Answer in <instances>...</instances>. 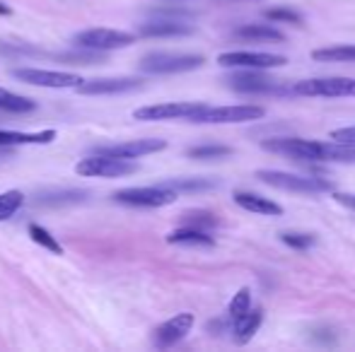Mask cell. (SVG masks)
I'll list each match as a JSON object with an SVG mask.
<instances>
[{
  "label": "cell",
  "instance_id": "3",
  "mask_svg": "<svg viewBox=\"0 0 355 352\" xmlns=\"http://www.w3.org/2000/svg\"><path fill=\"white\" fill-rule=\"evenodd\" d=\"M263 183L281 191H293V193H324L331 191V181L327 178H314V176H300V174H285V172L276 169H261L257 174Z\"/></svg>",
  "mask_w": 355,
  "mask_h": 352
},
{
  "label": "cell",
  "instance_id": "18",
  "mask_svg": "<svg viewBox=\"0 0 355 352\" xmlns=\"http://www.w3.org/2000/svg\"><path fill=\"white\" fill-rule=\"evenodd\" d=\"M261 321H263V311L261 309H249L242 319H237L232 324V335L239 345L249 343L254 338L259 328H261Z\"/></svg>",
  "mask_w": 355,
  "mask_h": 352
},
{
  "label": "cell",
  "instance_id": "31",
  "mask_svg": "<svg viewBox=\"0 0 355 352\" xmlns=\"http://www.w3.org/2000/svg\"><path fill=\"white\" fill-rule=\"evenodd\" d=\"M281 239L295 251H307L309 246H314V237L312 234H300V232H285V234H281Z\"/></svg>",
  "mask_w": 355,
  "mask_h": 352
},
{
  "label": "cell",
  "instance_id": "5",
  "mask_svg": "<svg viewBox=\"0 0 355 352\" xmlns=\"http://www.w3.org/2000/svg\"><path fill=\"white\" fill-rule=\"evenodd\" d=\"M75 172L80 176H99V178H114L126 176L138 172V165L133 160H121V157H107V155H92L87 160H80L75 165Z\"/></svg>",
  "mask_w": 355,
  "mask_h": 352
},
{
  "label": "cell",
  "instance_id": "12",
  "mask_svg": "<svg viewBox=\"0 0 355 352\" xmlns=\"http://www.w3.org/2000/svg\"><path fill=\"white\" fill-rule=\"evenodd\" d=\"M167 147V140L159 138H143V140H128L116 142V145H102L94 147V155H107V157H121V160H138L143 155H153Z\"/></svg>",
  "mask_w": 355,
  "mask_h": 352
},
{
  "label": "cell",
  "instance_id": "22",
  "mask_svg": "<svg viewBox=\"0 0 355 352\" xmlns=\"http://www.w3.org/2000/svg\"><path fill=\"white\" fill-rule=\"evenodd\" d=\"M314 61L324 63H353L355 61V44H346V46H331V48H317L312 51Z\"/></svg>",
  "mask_w": 355,
  "mask_h": 352
},
{
  "label": "cell",
  "instance_id": "10",
  "mask_svg": "<svg viewBox=\"0 0 355 352\" xmlns=\"http://www.w3.org/2000/svg\"><path fill=\"white\" fill-rule=\"evenodd\" d=\"M12 77L19 82H27V85L49 87V89H68V87H78L83 82V77L73 75V73L42 71V68H15Z\"/></svg>",
  "mask_w": 355,
  "mask_h": 352
},
{
  "label": "cell",
  "instance_id": "27",
  "mask_svg": "<svg viewBox=\"0 0 355 352\" xmlns=\"http://www.w3.org/2000/svg\"><path fill=\"white\" fill-rule=\"evenodd\" d=\"M191 160H223L232 155V147L227 145H196L187 152Z\"/></svg>",
  "mask_w": 355,
  "mask_h": 352
},
{
  "label": "cell",
  "instance_id": "11",
  "mask_svg": "<svg viewBox=\"0 0 355 352\" xmlns=\"http://www.w3.org/2000/svg\"><path fill=\"white\" fill-rule=\"evenodd\" d=\"M302 97H355V77H314L295 85Z\"/></svg>",
  "mask_w": 355,
  "mask_h": 352
},
{
  "label": "cell",
  "instance_id": "30",
  "mask_svg": "<svg viewBox=\"0 0 355 352\" xmlns=\"http://www.w3.org/2000/svg\"><path fill=\"white\" fill-rule=\"evenodd\" d=\"M263 17L271 19V22H285V24H302V17H300L295 10L290 8H271L263 12Z\"/></svg>",
  "mask_w": 355,
  "mask_h": 352
},
{
  "label": "cell",
  "instance_id": "34",
  "mask_svg": "<svg viewBox=\"0 0 355 352\" xmlns=\"http://www.w3.org/2000/svg\"><path fill=\"white\" fill-rule=\"evenodd\" d=\"M0 15H12V10H10L5 3H0Z\"/></svg>",
  "mask_w": 355,
  "mask_h": 352
},
{
  "label": "cell",
  "instance_id": "14",
  "mask_svg": "<svg viewBox=\"0 0 355 352\" xmlns=\"http://www.w3.org/2000/svg\"><path fill=\"white\" fill-rule=\"evenodd\" d=\"M143 87L141 77H97V80H83L78 87L80 94H123Z\"/></svg>",
  "mask_w": 355,
  "mask_h": 352
},
{
  "label": "cell",
  "instance_id": "24",
  "mask_svg": "<svg viewBox=\"0 0 355 352\" xmlns=\"http://www.w3.org/2000/svg\"><path fill=\"white\" fill-rule=\"evenodd\" d=\"M162 186L172 188L177 193H196V191H211L215 181H211V178H169Z\"/></svg>",
  "mask_w": 355,
  "mask_h": 352
},
{
  "label": "cell",
  "instance_id": "17",
  "mask_svg": "<svg viewBox=\"0 0 355 352\" xmlns=\"http://www.w3.org/2000/svg\"><path fill=\"white\" fill-rule=\"evenodd\" d=\"M234 203H237L242 210L247 212H257V215L263 217H278L283 215V207L278 203L268 201V198H261L257 193H247V191H234Z\"/></svg>",
  "mask_w": 355,
  "mask_h": 352
},
{
  "label": "cell",
  "instance_id": "20",
  "mask_svg": "<svg viewBox=\"0 0 355 352\" xmlns=\"http://www.w3.org/2000/svg\"><path fill=\"white\" fill-rule=\"evenodd\" d=\"M169 244H187V246H213L215 239L208 232L196 230V227H179L172 234H167Z\"/></svg>",
  "mask_w": 355,
  "mask_h": 352
},
{
  "label": "cell",
  "instance_id": "4",
  "mask_svg": "<svg viewBox=\"0 0 355 352\" xmlns=\"http://www.w3.org/2000/svg\"><path fill=\"white\" fill-rule=\"evenodd\" d=\"M114 201L131 207H164L177 201V191L167 186H141V188H121L114 193Z\"/></svg>",
  "mask_w": 355,
  "mask_h": 352
},
{
  "label": "cell",
  "instance_id": "32",
  "mask_svg": "<svg viewBox=\"0 0 355 352\" xmlns=\"http://www.w3.org/2000/svg\"><path fill=\"white\" fill-rule=\"evenodd\" d=\"M331 138H334V140H338V142H348V145H355V126L331 131Z\"/></svg>",
  "mask_w": 355,
  "mask_h": 352
},
{
  "label": "cell",
  "instance_id": "2",
  "mask_svg": "<svg viewBox=\"0 0 355 352\" xmlns=\"http://www.w3.org/2000/svg\"><path fill=\"white\" fill-rule=\"evenodd\" d=\"M136 41V34L121 32V29H109V27H94L78 32L73 37V44L87 51H114V48H126Z\"/></svg>",
  "mask_w": 355,
  "mask_h": 352
},
{
  "label": "cell",
  "instance_id": "29",
  "mask_svg": "<svg viewBox=\"0 0 355 352\" xmlns=\"http://www.w3.org/2000/svg\"><path fill=\"white\" fill-rule=\"evenodd\" d=\"M22 201H24V196L19 191H5V193H0V222L8 220V217H12L15 212L19 210Z\"/></svg>",
  "mask_w": 355,
  "mask_h": 352
},
{
  "label": "cell",
  "instance_id": "23",
  "mask_svg": "<svg viewBox=\"0 0 355 352\" xmlns=\"http://www.w3.org/2000/svg\"><path fill=\"white\" fill-rule=\"evenodd\" d=\"M37 104L32 99L22 97V94H15L10 89H3L0 87V111H10V113H27V111H34Z\"/></svg>",
  "mask_w": 355,
  "mask_h": 352
},
{
  "label": "cell",
  "instance_id": "19",
  "mask_svg": "<svg viewBox=\"0 0 355 352\" xmlns=\"http://www.w3.org/2000/svg\"><path fill=\"white\" fill-rule=\"evenodd\" d=\"M53 140H56V131H42V133L0 131V145H49Z\"/></svg>",
  "mask_w": 355,
  "mask_h": 352
},
{
  "label": "cell",
  "instance_id": "8",
  "mask_svg": "<svg viewBox=\"0 0 355 352\" xmlns=\"http://www.w3.org/2000/svg\"><path fill=\"white\" fill-rule=\"evenodd\" d=\"M206 104L201 102H167V104H153V106H141L133 111V118L138 121H191Z\"/></svg>",
  "mask_w": 355,
  "mask_h": 352
},
{
  "label": "cell",
  "instance_id": "1",
  "mask_svg": "<svg viewBox=\"0 0 355 352\" xmlns=\"http://www.w3.org/2000/svg\"><path fill=\"white\" fill-rule=\"evenodd\" d=\"M206 63V58L198 53H164L155 51L143 56L141 71L148 75H174V73H189L196 71Z\"/></svg>",
  "mask_w": 355,
  "mask_h": 352
},
{
  "label": "cell",
  "instance_id": "13",
  "mask_svg": "<svg viewBox=\"0 0 355 352\" xmlns=\"http://www.w3.org/2000/svg\"><path fill=\"white\" fill-rule=\"evenodd\" d=\"M193 328V314L182 311V314L172 316L169 321H164L157 331H155V345L157 348H172L179 340H184Z\"/></svg>",
  "mask_w": 355,
  "mask_h": 352
},
{
  "label": "cell",
  "instance_id": "7",
  "mask_svg": "<svg viewBox=\"0 0 355 352\" xmlns=\"http://www.w3.org/2000/svg\"><path fill=\"white\" fill-rule=\"evenodd\" d=\"M261 106H252V104H239V106H203L191 123H244V121H259L263 118Z\"/></svg>",
  "mask_w": 355,
  "mask_h": 352
},
{
  "label": "cell",
  "instance_id": "15",
  "mask_svg": "<svg viewBox=\"0 0 355 352\" xmlns=\"http://www.w3.org/2000/svg\"><path fill=\"white\" fill-rule=\"evenodd\" d=\"M141 37H189L193 34V27L182 19H174V17H157V19H150V22H143L141 29H138Z\"/></svg>",
  "mask_w": 355,
  "mask_h": 352
},
{
  "label": "cell",
  "instance_id": "16",
  "mask_svg": "<svg viewBox=\"0 0 355 352\" xmlns=\"http://www.w3.org/2000/svg\"><path fill=\"white\" fill-rule=\"evenodd\" d=\"M227 87H232L234 92H244V94H261V92L276 89V80L261 75L259 71H252V73H237V75L227 77Z\"/></svg>",
  "mask_w": 355,
  "mask_h": 352
},
{
  "label": "cell",
  "instance_id": "25",
  "mask_svg": "<svg viewBox=\"0 0 355 352\" xmlns=\"http://www.w3.org/2000/svg\"><path fill=\"white\" fill-rule=\"evenodd\" d=\"M27 232H29V237H32L34 244L44 246V249L51 251V254H63V246L56 241V237H53L49 230H44L42 225H29Z\"/></svg>",
  "mask_w": 355,
  "mask_h": 352
},
{
  "label": "cell",
  "instance_id": "28",
  "mask_svg": "<svg viewBox=\"0 0 355 352\" xmlns=\"http://www.w3.org/2000/svg\"><path fill=\"white\" fill-rule=\"evenodd\" d=\"M252 309V295H249V290L247 287H242V290L237 292V295L232 297V302H230V309H227V316H230V321H237V319H242L247 311Z\"/></svg>",
  "mask_w": 355,
  "mask_h": 352
},
{
  "label": "cell",
  "instance_id": "26",
  "mask_svg": "<svg viewBox=\"0 0 355 352\" xmlns=\"http://www.w3.org/2000/svg\"><path fill=\"white\" fill-rule=\"evenodd\" d=\"M182 222H184V227H196V230L208 232L218 225V217L208 210H189V212H184Z\"/></svg>",
  "mask_w": 355,
  "mask_h": 352
},
{
  "label": "cell",
  "instance_id": "33",
  "mask_svg": "<svg viewBox=\"0 0 355 352\" xmlns=\"http://www.w3.org/2000/svg\"><path fill=\"white\" fill-rule=\"evenodd\" d=\"M334 198H336V201L341 203V205H346L348 210L355 212V193H336Z\"/></svg>",
  "mask_w": 355,
  "mask_h": 352
},
{
  "label": "cell",
  "instance_id": "9",
  "mask_svg": "<svg viewBox=\"0 0 355 352\" xmlns=\"http://www.w3.org/2000/svg\"><path fill=\"white\" fill-rule=\"evenodd\" d=\"M218 63L223 68H244V71H268V68H281L288 63L285 56L263 51H230L220 53Z\"/></svg>",
  "mask_w": 355,
  "mask_h": 352
},
{
  "label": "cell",
  "instance_id": "6",
  "mask_svg": "<svg viewBox=\"0 0 355 352\" xmlns=\"http://www.w3.org/2000/svg\"><path fill=\"white\" fill-rule=\"evenodd\" d=\"M263 150L276 152V155L293 157V160H307V162H322L324 142L319 140H304V138H271L261 142Z\"/></svg>",
  "mask_w": 355,
  "mask_h": 352
},
{
  "label": "cell",
  "instance_id": "21",
  "mask_svg": "<svg viewBox=\"0 0 355 352\" xmlns=\"http://www.w3.org/2000/svg\"><path fill=\"white\" fill-rule=\"evenodd\" d=\"M237 39H247V41H283V32L268 27V24H244L234 32Z\"/></svg>",
  "mask_w": 355,
  "mask_h": 352
}]
</instances>
